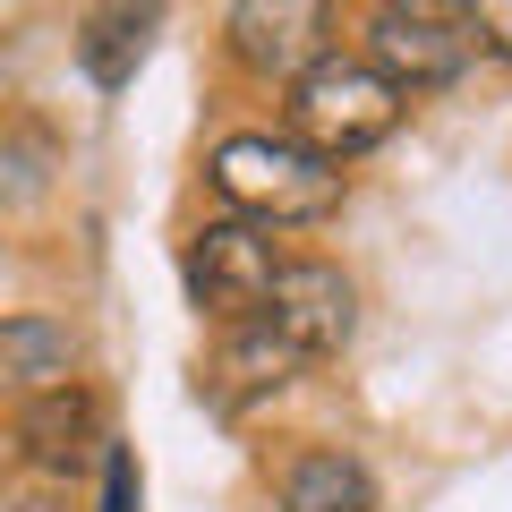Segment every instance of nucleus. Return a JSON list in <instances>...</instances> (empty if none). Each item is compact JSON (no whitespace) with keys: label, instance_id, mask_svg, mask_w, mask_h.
Returning <instances> with one entry per match:
<instances>
[{"label":"nucleus","instance_id":"15","mask_svg":"<svg viewBox=\"0 0 512 512\" xmlns=\"http://www.w3.org/2000/svg\"><path fill=\"white\" fill-rule=\"evenodd\" d=\"M384 9H402V18H461V0H384Z\"/></svg>","mask_w":512,"mask_h":512},{"label":"nucleus","instance_id":"12","mask_svg":"<svg viewBox=\"0 0 512 512\" xmlns=\"http://www.w3.org/2000/svg\"><path fill=\"white\" fill-rule=\"evenodd\" d=\"M60 495H69V478L26 470V478H9V487H0V512H60Z\"/></svg>","mask_w":512,"mask_h":512},{"label":"nucleus","instance_id":"10","mask_svg":"<svg viewBox=\"0 0 512 512\" xmlns=\"http://www.w3.org/2000/svg\"><path fill=\"white\" fill-rule=\"evenodd\" d=\"M291 367H299V350L282 342L265 316L231 325V342H222V359H214V393H222V410L256 402V393H282V384H291Z\"/></svg>","mask_w":512,"mask_h":512},{"label":"nucleus","instance_id":"8","mask_svg":"<svg viewBox=\"0 0 512 512\" xmlns=\"http://www.w3.org/2000/svg\"><path fill=\"white\" fill-rule=\"evenodd\" d=\"M77 376V333L52 316H0V393L9 402H35L52 384Z\"/></svg>","mask_w":512,"mask_h":512},{"label":"nucleus","instance_id":"4","mask_svg":"<svg viewBox=\"0 0 512 512\" xmlns=\"http://www.w3.org/2000/svg\"><path fill=\"white\" fill-rule=\"evenodd\" d=\"M256 316H265V325H274L282 342L299 350V359H325V350H342L350 325H359V308H350V282L333 274V265H316V256L282 265Z\"/></svg>","mask_w":512,"mask_h":512},{"label":"nucleus","instance_id":"11","mask_svg":"<svg viewBox=\"0 0 512 512\" xmlns=\"http://www.w3.org/2000/svg\"><path fill=\"white\" fill-rule=\"evenodd\" d=\"M282 512H376V487L350 453L325 444V453H299L282 470Z\"/></svg>","mask_w":512,"mask_h":512},{"label":"nucleus","instance_id":"14","mask_svg":"<svg viewBox=\"0 0 512 512\" xmlns=\"http://www.w3.org/2000/svg\"><path fill=\"white\" fill-rule=\"evenodd\" d=\"M103 512H137V461L103 453Z\"/></svg>","mask_w":512,"mask_h":512},{"label":"nucleus","instance_id":"6","mask_svg":"<svg viewBox=\"0 0 512 512\" xmlns=\"http://www.w3.org/2000/svg\"><path fill=\"white\" fill-rule=\"evenodd\" d=\"M461 52H470V43L453 35V18H402V9H384V18L367 26V69H384L402 94L453 86V77H461Z\"/></svg>","mask_w":512,"mask_h":512},{"label":"nucleus","instance_id":"7","mask_svg":"<svg viewBox=\"0 0 512 512\" xmlns=\"http://www.w3.org/2000/svg\"><path fill=\"white\" fill-rule=\"evenodd\" d=\"M18 444H26V470H52L69 478L77 461L103 444V410H94L86 384H52V393H35V402H18Z\"/></svg>","mask_w":512,"mask_h":512},{"label":"nucleus","instance_id":"13","mask_svg":"<svg viewBox=\"0 0 512 512\" xmlns=\"http://www.w3.org/2000/svg\"><path fill=\"white\" fill-rule=\"evenodd\" d=\"M461 18H470V35L487 43V52L512 60V0H461Z\"/></svg>","mask_w":512,"mask_h":512},{"label":"nucleus","instance_id":"2","mask_svg":"<svg viewBox=\"0 0 512 512\" xmlns=\"http://www.w3.org/2000/svg\"><path fill=\"white\" fill-rule=\"evenodd\" d=\"M393 120H402V86L350 52H325L316 69L291 77V128H299V146L325 154V163H350V154L384 146Z\"/></svg>","mask_w":512,"mask_h":512},{"label":"nucleus","instance_id":"1","mask_svg":"<svg viewBox=\"0 0 512 512\" xmlns=\"http://www.w3.org/2000/svg\"><path fill=\"white\" fill-rule=\"evenodd\" d=\"M214 188L239 222H325L342 205V171L325 154H308L299 137H222L214 146Z\"/></svg>","mask_w":512,"mask_h":512},{"label":"nucleus","instance_id":"5","mask_svg":"<svg viewBox=\"0 0 512 512\" xmlns=\"http://www.w3.org/2000/svg\"><path fill=\"white\" fill-rule=\"evenodd\" d=\"M231 52L256 77H299L325 60V0H239L231 9Z\"/></svg>","mask_w":512,"mask_h":512},{"label":"nucleus","instance_id":"9","mask_svg":"<svg viewBox=\"0 0 512 512\" xmlns=\"http://www.w3.org/2000/svg\"><path fill=\"white\" fill-rule=\"evenodd\" d=\"M154 26H163V0H103V9L77 26V60H86V77L103 94H120L128 77H137V60H146Z\"/></svg>","mask_w":512,"mask_h":512},{"label":"nucleus","instance_id":"3","mask_svg":"<svg viewBox=\"0 0 512 512\" xmlns=\"http://www.w3.org/2000/svg\"><path fill=\"white\" fill-rule=\"evenodd\" d=\"M274 274H282V256L265 239V222H205L188 239V299L214 325H248L265 308V291H274Z\"/></svg>","mask_w":512,"mask_h":512}]
</instances>
